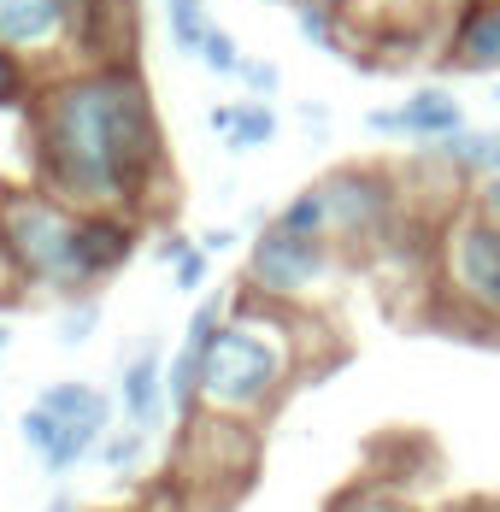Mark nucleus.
I'll return each mask as SVG.
<instances>
[{"label": "nucleus", "instance_id": "obj_28", "mask_svg": "<svg viewBox=\"0 0 500 512\" xmlns=\"http://www.w3.org/2000/svg\"><path fill=\"white\" fill-rule=\"evenodd\" d=\"M200 248H206V254H230V248H236V230H206Z\"/></svg>", "mask_w": 500, "mask_h": 512}, {"label": "nucleus", "instance_id": "obj_3", "mask_svg": "<svg viewBox=\"0 0 500 512\" xmlns=\"http://www.w3.org/2000/svg\"><path fill=\"white\" fill-rule=\"evenodd\" d=\"M312 342H318V318H306V307L265 301L253 289L230 295V312H224L218 336L206 342L200 407L259 424L265 412L283 407V395L306 371H318Z\"/></svg>", "mask_w": 500, "mask_h": 512}, {"label": "nucleus", "instance_id": "obj_24", "mask_svg": "<svg viewBox=\"0 0 500 512\" xmlns=\"http://www.w3.org/2000/svg\"><path fill=\"white\" fill-rule=\"evenodd\" d=\"M36 71L18 59V53H6L0 48V112H12V106H30V95H36Z\"/></svg>", "mask_w": 500, "mask_h": 512}, {"label": "nucleus", "instance_id": "obj_15", "mask_svg": "<svg viewBox=\"0 0 500 512\" xmlns=\"http://www.w3.org/2000/svg\"><path fill=\"white\" fill-rule=\"evenodd\" d=\"M153 254H159V265L171 271V289H177V295H200V289H206V277H212V254L200 248L195 236L165 230V236L153 242Z\"/></svg>", "mask_w": 500, "mask_h": 512}, {"label": "nucleus", "instance_id": "obj_18", "mask_svg": "<svg viewBox=\"0 0 500 512\" xmlns=\"http://www.w3.org/2000/svg\"><path fill=\"white\" fill-rule=\"evenodd\" d=\"M165 24H171V48L195 59L200 42H206V30H212L218 18H212V6H206V0H165Z\"/></svg>", "mask_w": 500, "mask_h": 512}, {"label": "nucleus", "instance_id": "obj_21", "mask_svg": "<svg viewBox=\"0 0 500 512\" xmlns=\"http://www.w3.org/2000/svg\"><path fill=\"white\" fill-rule=\"evenodd\" d=\"M277 224H289V230H300V236H330V212H324V189H318V183H306V189H295V195L283 201V212H277Z\"/></svg>", "mask_w": 500, "mask_h": 512}, {"label": "nucleus", "instance_id": "obj_29", "mask_svg": "<svg viewBox=\"0 0 500 512\" xmlns=\"http://www.w3.org/2000/svg\"><path fill=\"white\" fill-rule=\"evenodd\" d=\"M300 124H318V130H324V124H330V112H324V106H312V101H306V106H300Z\"/></svg>", "mask_w": 500, "mask_h": 512}, {"label": "nucleus", "instance_id": "obj_33", "mask_svg": "<svg viewBox=\"0 0 500 512\" xmlns=\"http://www.w3.org/2000/svg\"><path fill=\"white\" fill-rule=\"evenodd\" d=\"M495 106H500V77H495Z\"/></svg>", "mask_w": 500, "mask_h": 512}, {"label": "nucleus", "instance_id": "obj_26", "mask_svg": "<svg viewBox=\"0 0 500 512\" xmlns=\"http://www.w3.org/2000/svg\"><path fill=\"white\" fill-rule=\"evenodd\" d=\"M24 295V283H18V265L6 254V230H0V301H18Z\"/></svg>", "mask_w": 500, "mask_h": 512}, {"label": "nucleus", "instance_id": "obj_8", "mask_svg": "<svg viewBox=\"0 0 500 512\" xmlns=\"http://www.w3.org/2000/svg\"><path fill=\"white\" fill-rule=\"evenodd\" d=\"M353 24V65L365 53H389V59H418L424 48H442L453 6L459 0H342Z\"/></svg>", "mask_w": 500, "mask_h": 512}, {"label": "nucleus", "instance_id": "obj_5", "mask_svg": "<svg viewBox=\"0 0 500 512\" xmlns=\"http://www.w3.org/2000/svg\"><path fill=\"white\" fill-rule=\"evenodd\" d=\"M259 471V430L248 418H224V412L200 407L195 418L177 424V465L171 483L183 501L195 507H230L242 501Z\"/></svg>", "mask_w": 500, "mask_h": 512}, {"label": "nucleus", "instance_id": "obj_23", "mask_svg": "<svg viewBox=\"0 0 500 512\" xmlns=\"http://www.w3.org/2000/svg\"><path fill=\"white\" fill-rule=\"evenodd\" d=\"M100 330V301L95 295H71V307L59 312V348H83Z\"/></svg>", "mask_w": 500, "mask_h": 512}, {"label": "nucleus", "instance_id": "obj_17", "mask_svg": "<svg viewBox=\"0 0 500 512\" xmlns=\"http://www.w3.org/2000/svg\"><path fill=\"white\" fill-rule=\"evenodd\" d=\"M148 430H136V424H112L106 436H100L95 460L112 471V477H130V471H142V460H148Z\"/></svg>", "mask_w": 500, "mask_h": 512}, {"label": "nucleus", "instance_id": "obj_10", "mask_svg": "<svg viewBox=\"0 0 500 512\" xmlns=\"http://www.w3.org/2000/svg\"><path fill=\"white\" fill-rule=\"evenodd\" d=\"M42 407L65 424V442H59V465H53V477H65V471H77L83 460H95L100 436L112 430V418H118V401L95 389V383H48L42 395H36Z\"/></svg>", "mask_w": 500, "mask_h": 512}, {"label": "nucleus", "instance_id": "obj_6", "mask_svg": "<svg viewBox=\"0 0 500 512\" xmlns=\"http://www.w3.org/2000/svg\"><path fill=\"white\" fill-rule=\"evenodd\" d=\"M324 189V212H330V242L342 248V259L383 254V242L400 230L406 218V183L389 165H336L318 177Z\"/></svg>", "mask_w": 500, "mask_h": 512}, {"label": "nucleus", "instance_id": "obj_22", "mask_svg": "<svg viewBox=\"0 0 500 512\" xmlns=\"http://www.w3.org/2000/svg\"><path fill=\"white\" fill-rule=\"evenodd\" d=\"M18 436L30 442V454H36L42 465H53V454H59V436H65V424H59V418H53V412L42 407V401H36V407L18 418Z\"/></svg>", "mask_w": 500, "mask_h": 512}, {"label": "nucleus", "instance_id": "obj_4", "mask_svg": "<svg viewBox=\"0 0 500 512\" xmlns=\"http://www.w3.org/2000/svg\"><path fill=\"white\" fill-rule=\"evenodd\" d=\"M430 289L453 324L500 336V224L459 201L436 230V271Z\"/></svg>", "mask_w": 500, "mask_h": 512}, {"label": "nucleus", "instance_id": "obj_1", "mask_svg": "<svg viewBox=\"0 0 500 512\" xmlns=\"http://www.w3.org/2000/svg\"><path fill=\"white\" fill-rule=\"evenodd\" d=\"M30 171L59 201L153 218L171 189V148L142 65H71L36 83Z\"/></svg>", "mask_w": 500, "mask_h": 512}, {"label": "nucleus", "instance_id": "obj_2", "mask_svg": "<svg viewBox=\"0 0 500 512\" xmlns=\"http://www.w3.org/2000/svg\"><path fill=\"white\" fill-rule=\"evenodd\" d=\"M0 230H6V254L18 265V283L71 301V295H95L106 277H118L142 254L148 218L89 212V206L59 201L42 183H24V189H0Z\"/></svg>", "mask_w": 500, "mask_h": 512}, {"label": "nucleus", "instance_id": "obj_25", "mask_svg": "<svg viewBox=\"0 0 500 512\" xmlns=\"http://www.w3.org/2000/svg\"><path fill=\"white\" fill-rule=\"evenodd\" d=\"M242 83H248L253 101H271V95L283 89V65H277V59H248V65H242Z\"/></svg>", "mask_w": 500, "mask_h": 512}, {"label": "nucleus", "instance_id": "obj_30", "mask_svg": "<svg viewBox=\"0 0 500 512\" xmlns=\"http://www.w3.org/2000/svg\"><path fill=\"white\" fill-rule=\"evenodd\" d=\"M42 512H77V501H71V495H53V501H48Z\"/></svg>", "mask_w": 500, "mask_h": 512}, {"label": "nucleus", "instance_id": "obj_32", "mask_svg": "<svg viewBox=\"0 0 500 512\" xmlns=\"http://www.w3.org/2000/svg\"><path fill=\"white\" fill-rule=\"evenodd\" d=\"M6 348H12V330H6V324H0V354H6Z\"/></svg>", "mask_w": 500, "mask_h": 512}, {"label": "nucleus", "instance_id": "obj_12", "mask_svg": "<svg viewBox=\"0 0 500 512\" xmlns=\"http://www.w3.org/2000/svg\"><path fill=\"white\" fill-rule=\"evenodd\" d=\"M465 124V101L442 89V83H424V89H412L400 106H377V112H365V130L371 136H400V142H442Z\"/></svg>", "mask_w": 500, "mask_h": 512}, {"label": "nucleus", "instance_id": "obj_11", "mask_svg": "<svg viewBox=\"0 0 500 512\" xmlns=\"http://www.w3.org/2000/svg\"><path fill=\"white\" fill-rule=\"evenodd\" d=\"M71 53H77V65H136V53H142V0H83Z\"/></svg>", "mask_w": 500, "mask_h": 512}, {"label": "nucleus", "instance_id": "obj_19", "mask_svg": "<svg viewBox=\"0 0 500 512\" xmlns=\"http://www.w3.org/2000/svg\"><path fill=\"white\" fill-rule=\"evenodd\" d=\"M271 142H277V112H271V101H242L236 130L224 136V148L230 154H253V148H271Z\"/></svg>", "mask_w": 500, "mask_h": 512}, {"label": "nucleus", "instance_id": "obj_13", "mask_svg": "<svg viewBox=\"0 0 500 512\" xmlns=\"http://www.w3.org/2000/svg\"><path fill=\"white\" fill-rule=\"evenodd\" d=\"M442 65L465 77H500V0H459L442 30Z\"/></svg>", "mask_w": 500, "mask_h": 512}, {"label": "nucleus", "instance_id": "obj_20", "mask_svg": "<svg viewBox=\"0 0 500 512\" xmlns=\"http://www.w3.org/2000/svg\"><path fill=\"white\" fill-rule=\"evenodd\" d=\"M195 65H206L212 77H224V83H242V65H248V53H242V42L224 30V24H212L206 30V42H200Z\"/></svg>", "mask_w": 500, "mask_h": 512}, {"label": "nucleus", "instance_id": "obj_16", "mask_svg": "<svg viewBox=\"0 0 500 512\" xmlns=\"http://www.w3.org/2000/svg\"><path fill=\"white\" fill-rule=\"evenodd\" d=\"M330 512H418V507H412V495L400 483H389V477H359V483H348L330 501Z\"/></svg>", "mask_w": 500, "mask_h": 512}, {"label": "nucleus", "instance_id": "obj_9", "mask_svg": "<svg viewBox=\"0 0 500 512\" xmlns=\"http://www.w3.org/2000/svg\"><path fill=\"white\" fill-rule=\"evenodd\" d=\"M77 12L83 0H0V48L18 53L36 77L77 65Z\"/></svg>", "mask_w": 500, "mask_h": 512}, {"label": "nucleus", "instance_id": "obj_27", "mask_svg": "<svg viewBox=\"0 0 500 512\" xmlns=\"http://www.w3.org/2000/svg\"><path fill=\"white\" fill-rule=\"evenodd\" d=\"M236 112H242V101L212 106V112H206V130H212V136H230V130H236Z\"/></svg>", "mask_w": 500, "mask_h": 512}, {"label": "nucleus", "instance_id": "obj_31", "mask_svg": "<svg viewBox=\"0 0 500 512\" xmlns=\"http://www.w3.org/2000/svg\"><path fill=\"white\" fill-rule=\"evenodd\" d=\"M459 512H500V501H471V507H459Z\"/></svg>", "mask_w": 500, "mask_h": 512}, {"label": "nucleus", "instance_id": "obj_14", "mask_svg": "<svg viewBox=\"0 0 500 512\" xmlns=\"http://www.w3.org/2000/svg\"><path fill=\"white\" fill-rule=\"evenodd\" d=\"M118 412H124V424H136V430H165V354H159V342H136L130 354L118 359Z\"/></svg>", "mask_w": 500, "mask_h": 512}, {"label": "nucleus", "instance_id": "obj_7", "mask_svg": "<svg viewBox=\"0 0 500 512\" xmlns=\"http://www.w3.org/2000/svg\"><path fill=\"white\" fill-rule=\"evenodd\" d=\"M342 271V248L330 236H300L289 224L265 218V230L248 242V277L242 289L283 301V307H306L312 295H324Z\"/></svg>", "mask_w": 500, "mask_h": 512}]
</instances>
